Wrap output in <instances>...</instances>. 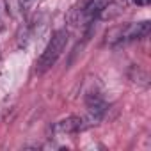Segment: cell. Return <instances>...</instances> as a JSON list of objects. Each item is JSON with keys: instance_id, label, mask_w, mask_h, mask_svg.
Returning <instances> with one entry per match:
<instances>
[{"instance_id": "6da1fadb", "label": "cell", "mask_w": 151, "mask_h": 151, "mask_svg": "<svg viewBox=\"0 0 151 151\" xmlns=\"http://www.w3.org/2000/svg\"><path fill=\"white\" fill-rule=\"evenodd\" d=\"M151 30L149 22H139V23H126L121 27H114L110 32H107V43L110 46H121L132 41L144 39Z\"/></svg>"}, {"instance_id": "7a4b0ae2", "label": "cell", "mask_w": 151, "mask_h": 151, "mask_svg": "<svg viewBox=\"0 0 151 151\" xmlns=\"http://www.w3.org/2000/svg\"><path fill=\"white\" fill-rule=\"evenodd\" d=\"M68 39H69V34H68V30H57L53 36H52V39L48 41V45H46V48L43 50V53H41V57L37 59V64H36V71L37 73H45V71H48L55 62H57V59L60 57V53L64 52V48H66V45H68Z\"/></svg>"}, {"instance_id": "3957f363", "label": "cell", "mask_w": 151, "mask_h": 151, "mask_svg": "<svg viewBox=\"0 0 151 151\" xmlns=\"http://www.w3.org/2000/svg\"><path fill=\"white\" fill-rule=\"evenodd\" d=\"M105 112H107V103H105V100H103L100 94L91 93V94L87 96V117H86V121L89 123V126L98 124V123L103 119Z\"/></svg>"}, {"instance_id": "277c9868", "label": "cell", "mask_w": 151, "mask_h": 151, "mask_svg": "<svg viewBox=\"0 0 151 151\" xmlns=\"http://www.w3.org/2000/svg\"><path fill=\"white\" fill-rule=\"evenodd\" d=\"M86 128H89V123L86 121V117H80V116H69L66 119H60L55 124V132L62 135H75L78 132H84Z\"/></svg>"}, {"instance_id": "5b68a950", "label": "cell", "mask_w": 151, "mask_h": 151, "mask_svg": "<svg viewBox=\"0 0 151 151\" xmlns=\"http://www.w3.org/2000/svg\"><path fill=\"white\" fill-rule=\"evenodd\" d=\"M133 2H135L137 6H147V4H149V0H133Z\"/></svg>"}]
</instances>
